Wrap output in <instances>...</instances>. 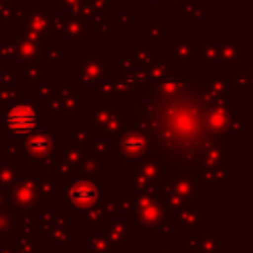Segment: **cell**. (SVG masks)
I'll use <instances>...</instances> for the list:
<instances>
[{"instance_id": "1", "label": "cell", "mask_w": 253, "mask_h": 253, "mask_svg": "<svg viewBox=\"0 0 253 253\" xmlns=\"http://www.w3.org/2000/svg\"><path fill=\"white\" fill-rule=\"evenodd\" d=\"M5 128L16 137H28L39 128V113L28 104L14 106L5 115Z\"/></svg>"}, {"instance_id": "2", "label": "cell", "mask_w": 253, "mask_h": 253, "mask_svg": "<svg viewBox=\"0 0 253 253\" xmlns=\"http://www.w3.org/2000/svg\"><path fill=\"white\" fill-rule=\"evenodd\" d=\"M68 200L75 208L87 210L99 201V187L90 180H77L68 187Z\"/></svg>"}, {"instance_id": "3", "label": "cell", "mask_w": 253, "mask_h": 253, "mask_svg": "<svg viewBox=\"0 0 253 253\" xmlns=\"http://www.w3.org/2000/svg\"><path fill=\"white\" fill-rule=\"evenodd\" d=\"M162 220H163V211L158 205L144 201V205L139 207V222H141V225L146 231H155V229H158Z\"/></svg>"}, {"instance_id": "4", "label": "cell", "mask_w": 253, "mask_h": 253, "mask_svg": "<svg viewBox=\"0 0 253 253\" xmlns=\"http://www.w3.org/2000/svg\"><path fill=\"white\" fill-rule=\"evenodd\" d=\"M9 246H11V253H40L39 241L35 236L28 234V232H21V234L14 236Z\"/></svg>"}, {"instance_id": "5", "label": "cell", "mask_w": 253, "mask_h": 253, "mask_svg": "<svg viewBox=\"0 0 253 253\" xmlns=\"http://www.w3.org/2000/svg\"><path fill=\"white\" fill-rule=\"evenodd\" d=\"M26 148H28V151H32L33 155H45V153L52 148V137H50V134L35 130L33 134L28 135Z\"/></svg>"}, {"instance_id": "6", "label": "cell", "mask_w": 253, "mask_h": 253, "mask_svg": "<svg viewBox=\"0 0 253 253\" xmlns=\"http://www.w3.org/2000/svg\"><path fill=\"white\" fill-rule=\"evenodd\" d=\"M88 248L90 252H95V253H116L118 250H115L111 246V243L104 238L102 234H92L88 238Z\"/></svg>"}, {"instance_id": "7", "label": "cell", "mask_w": 253, "mask_h": 253, "mask_svg": "<svg viewBox=\"0 0 253 253\" xmlns=\"http://www.w3.org/2000/svg\"><path fill=\"white\" fill-rule=\"evenodd\" d=\"M122 148L125 149L126 153H141L144 149V139H141V135H130L123 141Z\"/></svg>"}, {"instance_id": "8", "label": "cell", "mask_w": 253, "mask_h": 253, "mask_svg": "<svg viewBox=\"0 0 253 253\" xmlns=\"http://www.w3.org/2000/svg\"><path fill=\"white\" fill-rule=\"evenodd\" d=\"M160 253H172V250H162Z\"/></svg>"}, {"instance_id": "9", "label": "cell", "mask_w": 253, "mask_h": 253, "mask_svg": "<svg viewBox=\"0 0 253 253\" xmlns=\"http://www.w3.org/2000/svg\"><path fill=\"white\" fill-rule=\"evenodd\" d=\"M191 253H198V252H191Z\"/></svg>"}]
</instances>
